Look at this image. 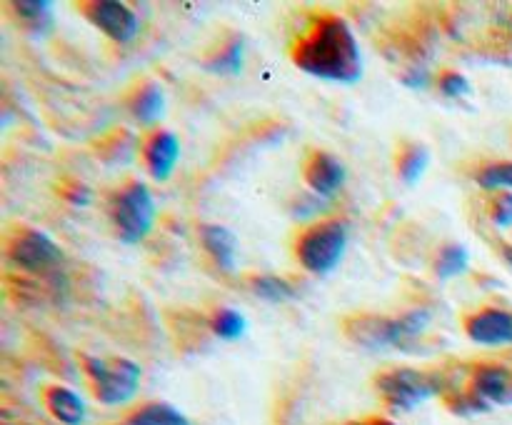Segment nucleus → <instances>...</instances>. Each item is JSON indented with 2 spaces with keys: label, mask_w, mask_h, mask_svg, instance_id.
Returning a JSON list of instances; mask_svg holds the SVG:
<instances>
[{
  "label": "nucleus",
  "mask_w": 512,
  "mask_h": 425,
  "mask_svg": "<svg viewBox=\"0 0 512 425\" xmlns=\"http://www.w3.org/2000/svg\"><path fill=\"white\" fill-rule=\"evenodd\" d=\"M290 58L303 73L330 83H358L363 55L348 20L335 13L313 15L308 28L295 38Z\"/></svg>",
  "instance_id": "1"
},
{
  "label": "nucleus",
  "mask_w": 512,
  "mask_h": 425,
  "mask_svg": "<svg viewBox=\"0 0 512 425\" xmlns=\"http://www.w3.org/2000/svg\"><path fill=\"white\" fill-rule=\"evenodd\" d=\"M430 320H433V313H430L428 308L408 310V313L395 315V318L365 313L353 315V318L345 320L343 330L355 345H360V348H395L413 353L420 335H425V330L430 328Z\"/></svg>",
  "instance_id": "2"
},
{
  "label": "nucleus",
  "mask_w": 512,
  "mask_h": 425,
  "mask_svg": "<svg viewBox=\"0 0 512 425\" xmlns=\"http://www.w3.org/2000/svg\"><path fill=\"white\" fill-rule=\"evenodd\" d=\"M108 210L115 233L128 245H135L148 238V233L153 230L155 215H158L153 193L140 180H130L123 188L115 190Z\"/></svg>",
  "instance_id": "3"
},
{
  "label": "nucleus",
  "mask_w": 512,
  "mask_h": 425,
  "mask_svg": "<svg viewBox=\"0 0 512 425\" xmlns=\"http://www.w3.org/2000/svg\"><path fill=\"white\" fill-rule=\"evenodd\" d=\"M375 388L393 410H415L445 390V378L433 370L390 368L375 378Z\"/></svg>",
  "instance_id": "4"
},
{
  "label": "nucleus",
  "mask_w": 512,
  "mask_h": 425,
  "mask_svg": "<svg viewBox=\"0 0 512 425\" xmlns=\"http://www.w3.org/2000/svg\"><path fill=\"white\" fill-rule=\"evenodd\" d=\"M350 228L345 220L330 218L323 223L305 230L295 245L300 265L315 275H325L343 260L345 248H348Z\"/></svg>",
  "instance_id": "5"
},
{
  "label": "nucleus",
  "mask_w": 512,
  "mask_h": 425,
  "mask_svg": "<svg viewBox=\"0 0 512 425\" xmlns=\"http://www.w3.org/2000/svg\"><path fill=\"white\" fill-rule=\"evenodd\" d=\"M85 373H88L93 393L100 403L123 405L138 393L143 370L128 358H93V355H88Z\"/></svg>",
  "instance_id": "6"
},
{
  "label": "nucleus",
  "mask_w": 512,
  "mask_h": 425,
  "mask_svg": "<svg viewBox=\"0 0 512 425\" xmlns=\"http://www.w3.org/2000/svg\"><path fill=\"white\" fill-rule=\"evenodd\" d=\"M493 405H512V368L508 365H478L470 375V390L460 398L463 415L485 413Z\"/></svg>",
  "instance_id": "7"
},
{
  "label": "nucleus",
  "mask_w": 512,
  "mask_h": 425,
  "mask_svg": "<svg viewBox=\"0 0 512 425\" xmlns=\"http://www.w3.org/2000/svg\"><path fill=\"white\" fill-rule=\"evenodd\" d=\"M8 258L13 260L15 268L25 270V273L53 275L63 263V250L43 230L25 228L15 233L8 243Z\"/></svg>",
  "instance_id": "8"
},
{
  "label": "nucleus",
  "mask_w": 512,
  "mask_h": 425,
  "mask_svg": "<svg viewBox=\"0 0 512 425\" xmlns=\"http://www.w3.org/2000/svg\"><path fill=\"white\" fill-rule=\"evenodd\" d=\"M80 10L100 33L118 40V43H130L140 30L138 15L118 0H90V3L80 5Z\"/></svg>",
  "instance_id": "9"
},
{
  "label": "nucleus",
  "mask_w": 512,
  "mask_h": 425,
  "mask_svg": "<svg viewBox=\"0 0 512 425\" xmlns=\"http://www.w3.org/2000/svg\"><path fill=\"white\" fill-rule=\"evenodd\" d=\"M465 333L473 343L500 348L512 345V313L503 308H483L465 318Z\"/></svg>",
  "instance_id": "10"
},
{
  "label": "nucleus",
  "mask_w": 512,
  "mask_h": 425,
  "mask_svg": "<svg viewBox=\"0 0 512 425\" xmlns=\"http://www.w3.org/2000/svg\"><path fill=\"white\" fill-rule=\"evenodd\" d=\"M305 183L320 198H330L338 193L345 183V165L340 163L335 155L325 153V150H315L310 158L305 160Z\"/></svg>",
  "instance_id": "11"
},
{
  "label": "nucleus",
  "mask_w": 512,
  "mask_h": 425,
  "mask_svg": "<svg viewBox=\"0 0 512 425\" xmlns=\"http://www.w3.org/2000/svg\"><path fill=\"white\" fill-rule=\"evenodd\" d=\"M145 165L155 180H168L180 158V140L170 130H155L143 148Z\"/></svg>",
  "instance_id": "12"
},
{
  "label": "nucleus",
  "mask_w": 512,
  "mask_h": 425,
  "mask_svg": "<svg viewBox=\"0 0 512 425\" xmlns=\"http://www.w3.org/2000/svg\"><path fill=\"white\" fill-rule=\"evenodd\" d=\"M200 240H203L213 263L223 273H235V265H238V238L233 235V230L225 228V225H203L200 228Z\"/></svg>",
  "instance_id": "13"
},
{
  "label": "nucleus",
  "mask_w": 512,
  "mask_h": 425,
  "mask_svg": "<svg viewBox=\"0 0 512 425\" xmlns=\"http://www.w3.org/2000/svg\"><path fill=\"white\" fill-rule=\"evenodd\" d=\"M43 403L48 413L63 425H83L85 415H88L83 398L75 390L63 388V385H53V388L45 390Z\"/></svg>",
  "instance_id": "14"
},
{
  "label": "nucleus",
  "mask_w": 512,
  "mask_h": 425,
  "mask_svg": "<svg viewBox=\"0 0 512 425\" xmlns=\"http://www.w3.org/2000/svg\"><path fill=\"white\" fill-rule=\"evenodd\" d=\"M118 425H190L188 415L170 403H148L133 410L123 423Z\"/></svg>",
  "instance_id": "15"
},
{
  "label": "nucleus",
  "mask_w": 512,
  "mask_h": 425,
  "mask_svg": "<svg viewBox=\"0 0 512 425\" xmlns=\"http://www.w3.org/2000/svg\"><path fill=\"white\" fill-rule=\"evenodd\" d=\"M130 113L138 123L150 125L155 120L163 118L165 113V93L158 83H148L133 95V103H130Z\"/></svg>",
  "instance_id": "16"
},
{
  "label": "nucleus",
  "mask_w": 512,
  "mask_h": 425,
  "mask_svg": "<svg viewBox=\"0 0 512 425\" xmlns=\"http://www.w3.org/2000/svg\"><path fill=\"white\" fill-rule=\"evenodd\" d=\"M10 8L18 23H23L30 33H45L53 28V3L48 0H18Z\"/></svg>",
  "instance_id": "17"
},
{
  "label": "nucleus",
  "mask_w": 512,
  "mask_h": 425,
  "mask_svg": "<svg viewBox=\"0 0 512 425\" xmlns=\"http://www.w3.org/2000/svg\"><path fill=\"white\" fill-rule=\"evenodd\" d=\"M243 58H245V45L243 38L233 35L213 58L205 60V68L210 73H220V75H238L243 70Z\"/></svg>",
  "instance_id": "18"
},
{
  "label": "nucleus",
  "mask_w": 512,
  "mask_h": 425,
  "mask_svg": "<svg viewBox=\"0 0 512 425\" xmlns=\"http://www.w3.org/2000/svg\"><path fill=\"white\" fill-rule=\"evenodd\" d=\"M430 163V153L425 145L410 143L405 145L398 158V175L405 185H415L425 175Z\"/></svg>",
  "instance_id": "19"
},
{
  "label": "nucleus",
  "mask_w": 512,
  "mask_h": 425,
  "mask_svg": "<svg viewBox=\"0 0 512 425\" xmlns=\"http://www.w3.org/2000/svg\"><path fill=\"white\" fill-rule=\"evenodd\" d=\"M250 290L258 298L268 300V303H285V300L295 298V288L285 278L278 275H253L250 278Z\"/></svg>",
  "instance_id": "20"
},
{
  "label": "nucleus",
  "mask_w": 512,
  "mask_h": 425,
  "mask_svg": "<svg viewBox=\"0 0 512 425\" xmlns=\"http://www.w3.org/2000/svg\"><path fill=\"white\" fill-rule=\"evenodd\" d=\"M468 268L470 253L468 248L460 243L445 245L438 255V263H435V273H438L440 278H458V275H463Z\"/></svg>",
  "instance_id": "21"
},
{
  "label": "nucleus",
  "mask_w": 512,
  "mask_h": 425,
  "mask_svg": "<svg viewBox=\"0 0 512 425\" xmlns=\"http://www.w3.org/2000/svg\"><path fill=\"white\" fill-rule=\"evenodd\" d=\"M210 328H213V333L218 335V338L238 340L245 335L248 320H245L235 308H218L213 318H210Z\"/></svg>",
  "instance_id": "22"
},
{
  "label": "nucleus",
  "mask_w": 512,
  "mask_h": 425,
  "mask_svg": "<svg viewBox=\"0 0 512 425\" xmlns=\"http://www.w3.org/2000/svg\"><path fill=\"white\" fill-rule=\"evenodd\" d=\"M475 180L480 183V188L485 190H498V188H510L512 190V163H493L485 165Z\"/></svg>",
  "instance_id": "23"
},
{
  "label": "nucleus",
  "mask_w": 512,
  "mask_h": 425,
  "mask_svg": "<svg viewBox=\"0 0 512 425\" xmlns=\"http://www.w3.org/2000/svg\"><path fill=\"white\" fill-rule=\"evenodd\" d=\"M490 218L498 228H510L512 225V193H498L490 203Z\"/></svg>",
  "instance_id": "24"
},
{
  "label": "nucleus",
  "mask_w": 512,
  "mask_h": 425,
  "mask_svg": "<svg viewBox=\"0 0 512 425\" xmlns=\"http://www.w3.org/2000/svg\"><path fill=\"white\" fill-rule=\"evenodd\" d=\"M440 93L448 95V98H465V95H470V80L463 73L450 70L440 78Z\"/></svg>",
  "instance_id": "25"
},
{
  "label": "nucleus",
  "mask_w": 512,
  "mask_h": 425,
  "mask_svg": "<svg viewBox=\"0 0 512 425\" xmlns=\"http://www.w3.org/2000/svg\"><path fill=\"white\" fill-rule=\"evenodd\" d=\"M403 83L408 85V88H413V90L425 88V85L430 83V73L425 68H413V70H408V73L403 75Z\"/></svg>",
  "instance_id": "26"
},
{
  "label": "nucleus",
  "mask_w": 512,
  "mask_h": 425,
  "mask_svg": "<svg viewBox=\"0 0 512 425\" xmlns=\"http://www.w3.org/2000/svg\"><path fill=\"white\" fill-rule=\"evenodd\" d=\"M65 198L73 205H85L90 203V190L85 188V185H75L73 190H65Z\"/></svg>",
  "instance_id": "27"
},
{
  "label": "nucleus",
  "mask_w": 512,
  "mask_h": 425,
  "mask_svg": "<svg viewBox=\"0 0 512 425\" xmlns=\"http://www.w3.org/2000/svg\"><path fill=\"white\" fill-rule=\"evenodd\" d=\"M350 425H398V423H393V420L388 418H370V420H363V423H350Z\"/></svg>",
  "instance_id": "28"
},
{
  "label": "nucleus",
  "mask_w": 512,
  "mask_h": 425,
  "mask_svg": "<svg viewBox=\"0 0 512 425\" xmlns=\"http://www.w3.org/2000/svg\"><path fill=\"white\" fill-rule=\"evenodd\" d=\"M503 258L508 260V265L512 268V245H503Z\"/></svg>",
  "instance_id": "29"
}]
</instances>
